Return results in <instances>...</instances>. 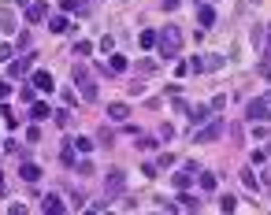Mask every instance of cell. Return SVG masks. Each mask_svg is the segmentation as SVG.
Listing matches in <instances>:
<instances>
[{
    "label": "cell",
    "instance_id": "6da1fadb",
    "mask_svg": "<svg viewBox=\"0 0 271 215\" xmlns=\"http://www.w3.org/2000/svg\"><path fill=\"white\" fill-rule=\"evenodd\" d=\"M156 45H160V56H164V60H175V56L182 52V30L171 23V26L160 34V41H156Z\"/></svg>",
    "mask_w": 271,
    "mask_h": 215
},
{
    "label": "cell",
    "instance_id": "7a4b0ae2",
    "mask_svg": "<svg viewBox=\"0 0 271 215\" xmlns=\"http://www.w3.org/2000/svg\"><path fill=\"white\" fill-rule=\"evenodd\" d=\"M267 115H271V100H267V97L249 100V108H245V119H249V123H267Z\"/></svg>",
    "mask_w": 271,
    "mask_h": 215
},
{
    "label": "cell",
    "instance_id": "3957f363",
    "mask_svg": "<svg viewBox=\"0 0 271 215\" xmlns=\"http://www.w3.org/2000/svg\"><path fill=\"white\" fill-rule=\"evenodd\" d=\"M74 86H78L82 100H97V86H93V78H89L82 67H74Z\"/></svg>",
    "mask_w": 271,
    "mask_h": 215
},
{
    "label": "cell",
    "instance_id": "277c9868",
    "mask_svg": "<svg viewBox=\"0 0 271 215\" xmlns=\"http://www.w3.org/2000/svg\"><path fill=\"white\" fill-rule=\"evenodd\" d=\"M223 130H227V123H223V119H212V123L204 126V130H197V141H216Z\"/></svg>",
    "mask_w": 271,
    "mask_h": 215
},
{
    "label": "cell",
    "instance_id": "5b68a950",
    "mask_svg": "<svg viewBox=\"0 0 271 215\" xmlns=\"http://www.w3.org/2000/svg\"><path fill=\"white\" fill-rule=\"evenodd\" d=\"M197 171H201V167H186V171H179V174H175V189H186V185H190L193 178H197Z\"/></svg>",
    "mask_w": 271,
    "mask_h": 215
},
{
    "label": "cell",
    "instance_id": "8992f818",
    "mask_svg": "<svg viewBox=\"0 0 271 215\" xmlns=\"http://www.w3.org/2000/svg\"><path fill=\"white\" fill-rule=\"evenodd\" d=\"M0 30H4V34H15V30H19V23H15V12H12V8H0Z\"/></svg>",
    "mask_w": 271,
    "mask_h": 215
},
{
    "label": "cell",
    "instance_id": "52a82bcc",
    "mask_svg": "<svg viewBox=\"0 0 271 215\" xmlns=\"http://www.w3.org/2000/svg\"><path fill=\"white\" fill-rule=\"evenodd\" d=\"M104 185H108V193H111V197H119V193H123V185H126V178H123V171H111Z\"/></svg>",
    "mask_w": 271,
    "mask_h": 215
},
{
    "label": "cell",
    "instance_id": "ba28073f",
    "mask_svg": "<svg viewBox=\"0 0 271 215\" xmlns=\"http://www.w3.org/2000/svg\"><path fill=\"white\" fill-rule=\"evenodd\" d=\"M197 23H201V30H208V26L216 23V12H212V4H197Z\"/></svg>",
    "mask_w": 271,
    "mask_h": 215
},
{
    "label": "cell",
    "instance_id": "9c48e42d",
    "mask_svg": "<svg viewBox=\"0 0 271 215\" xmlns=\"http://www.w3.org/2000/svg\"><path fill=\"white\" fill-rule=\"evenodd\" d=\"M41 211H49V215H60V211H63V200L56 197V193H49V197L41 200Z\"/></svg>",
    "mask_w": 271,
    "mask_h": 215
},
{
    "label": "cell",
    "instance_id": "30bf717a",
    "mask_svg": "<svg viewBox=\"0 0 271 215\" xmlns=\"http://www.w3.org/2000/svg\"><path fill=\"white\" fill-rule=\"evenodd\" d=\"M34 86L41 89V93H52L56 82H52V74H49V71H37V74H34Z\"/></svg>",
    "mask_w": 271,
    "mask_h": 215
},
{
    "label": "cell",
    "instance_id": "8fae6325",
    "mask_svg": "<svg viewBox=\"0 0 271 215\" xmlns=\"http://www.w3.org/2000/svg\"><path fill=\"white\" fill-rule=\"evenodd\" d=\"M30 63H34V56H23V60H15L12 67H8V74H12V78H19V74L30 71Z\"/></svg>",
    "mask_w": 271,
    "mask_h": 215
},
{
    "label": "cell",
    "instance_id": "7c38bea8",
    "mask_svg": "<svg viewBox=\"0 0 271 215\" xmlns=\"http://www.w3.org/2000/svg\"><path fill=\"white\" fill-rule=\"evenodd\" d=\"M19 174H23V182H37V178H41V167H37V163H23Z\"/></svg>",
    "mask_w": 271,
    "mask_h": 215
},
{
    "label": "cell",
    "instance_id": "4fadbf2b",
    "mask_svg": "<svg viewBox=\"0 0 271 215\" xmlns=\"http://www.w3.org/2000/svg\"><path fill=\"white\" fill-rule=\"evenodd\" d=\"M45 15H49V8H45V4H30V8H26V19H30V23H41Z\"/></svg>",
    "mask_w": 271,
    "mask_h": 215
},
{
    "label": "cell",
    "instance_id": "5bb4252c",
    "mask_svg": "<svg viewBox=\"0 0 271 215\" xmlns=\"http://www.w3.org/2000/svg\"><path fill=\"white\" fill-rule=\"evenodd\" d=\"M52 115V108L49 104H41V100H37V104L30 108V119H34V123H41V119H49Z\"/></svg>",
    "mask_w": 271,
    "mask_h": 215
},
{
    "label": "cell",
    "instance_id": "9a60e30c",
    "mask_svg": "<svg viewBox=\"0 0 271 215\" xmlns=\"http://www.w3.org/2000/svg\"><path fill=\"white\" fill-rule=\"evenodd\" d=\"M108 115L115 119V123H126V119H130V108H126V104H111V108H108Z\"/></svg>",
    "mask_w": 271,
    "mask_h": 215
},
{
    "label": "cell",
    "instance_id": "2e32d148",
    "mask_svg": "<svg viewBox=\"0 0 271 215\" xmlns=\"http://www.w3.org/2000/svg\"><path fill=\"white\" fill-rule=\"evenodd\" d=\"M49 26H52L56 34H67V30H71V19H67V15H52V23H49Z\"/></svg>",
    "mask_w": 271,
    "mask_h": 215
},
{
    "label": "cell",
    "instance_id": "e0dca14e",
    "mask_svg": "<svg viewBox=\"0 0 271 215\" xmlns=\"http://www.w3.org/2000/svg\"><path fill=\"white\" fill-rule=\"evenodd\" d=\"M179 208H186V211H197V208H201V200H197V197H190V193H179Z\"/></svg>",
    "mask_w": 271,
    "mask_h": 215
},
{
    "label": "cell",
    "instance_id": "ac0fdd59",
    "mask_svg": "<svg viewBox=\"0 0 271 215\" xmlns=\"http://www.w3.org/2000/svg\"><path fill=\"white\" fill-rule=\"evenodd\" d=\"M156 41H160V34H153V30H142V37H138V45H142V49H153Z\"/></svg>",
    "mask_w": 271,
    "mask_h": 215
},
{
    "label": "cell",
    "instance_id": "d6986e66",
    "mask_svg": "<svg viewBox=\"0 0 271 215\" xmlns=\"http://www.w3.org/2000/svg\"><path fill=\"white\" fill-rule=\"evenodd\" d=\"M197 182H201V189H216V174H208V171H197Z\"/></svg>",
    "mask_w": 271,
    "mask_h": 215
},
{
    "label": "cell",
    "instance_id": "ffe728a7",
    "mask_svg": "<svg viewBox=\"0 0 271 215\" xmlns=\"http://www.w3.org/2000/svg\"><path fill=\"white\" fill-rule=\"evenodd\" d=\"M108 71H111V74L126 71V60H123V56H111V60H108Z\"/></svg>",
    "mask_w": 271,
    "mask_h": 215
},
{
    "label": "cell",
    "instance_id": "44dd1931",
    "mask_svg": "<svg viewBox=\"0 0 271 215\" xmlns=\"http://www.w3.org/2000/svg\"><path fill=\"white\" fill-rule=\"evenodd\" d=\"M208 115H212V111H208V108H204V104L190 111V119H193V123H204V119H208Z\"/></svg>",
    "mask_w": 271,
    "mask_h": 215
},
{
    "label": "cell",
    "instance_id": "7402d4cb",
    "mask_svg": "<svg viewBox=\"0 0 271 215\" xmlns=\"http://www.w3.org/2000/svg\"><path fill=\"white\" fill-rule=\"evenodd\" d=\"M138 74H145V78H149V74H156V63L153 60H142V63H138Z\"/></svg>",
    "mask_w": 271,
    "mask_h": 215
},
{
    "label": "cell",
    "instance_id": "603a6c76",
    "mask_svg": "<svg viewBox=\"0 0 271 215\" xmlns=\"http://www.w3.org/2000/svg\"><path fill=\"white\" fill-rule=\"evenodd\" d=\"M241 182H245V189H256V185H260L253 171H241Z\"/></svg>",
    "mask_w": 271,
    "mask_h": 215
},
{
    "label": "cell",
    "instance_id": "cb8c5ba5",
    "mask_svg": "<svg viewBox=\"0 0 271 215\" xmlns=\"http://www.w3.org/2000/svg\"><path fill=\"white\" fill-rule=\"evenodd\" d=\"M74 148H78V152H89L93 141H89V137H74Z\"/></svg>",
    "mask_w": 271,
    "mask_h": 215
},
{
    "label": "cell",
    "instance_id": "d4e9b609",
    "mask_svg": "<svg viewBox=\"0 0 271 215\" xmlns=\"http://www.w3.org/2000/svg\"><path fill=\"white\" fill-rule=\"evenodd\" d=\"M60 160H63V163H67V167L74 163V141H71V148H63V152H60Z\"/></svg>",
    "mask_w": 271,
    "mask_h": 215
},
{
    "label": "cell",
    "instance_id": "484cf974",
    "mask_svg": "<svg viewBox=\"0 0 271 215\" xmlns=\"http://www.w3.org/2000/svg\"><path fill=\"white\" fill-rule=\"evenodd\" d=\"M56 123H60V126H71L74 119H71V111H56Z\"/></svg>",
    "mask_w": 271,
    "mask_h": 215
},
{
    "label": "cell",
    "instance_id": "4316f807",
    "mask_svg": "<svg viewBox=\"0 0 271 215\" xmlns=\"http://www.w3.org/2000/svg\"><path fill=\"white\" fill-rule=\"evenodd\" d=\"M0 111H4V123H8V126H19V119H15L12 108H0Z\"/></svg>",
    "mask_w": 271,
    "mask_h": 215
},
{
    "label": "cell",
    "instance_id": "83f0119b",
    "mask_svg": "<svg viewBox=\"0 0 271 215\" xmlns=\"http://www.w3.org/2000/svg\"><path fill=\"white\" fill-rule=\"evenodd\" d=\"M219 208H223V211H234V208H238V200H234V197H223V200H219Z\"/></svg>",
    "mask_w": 271,
    "mask_h": 215
},
{
    "label": "cell",
    "instance_id": "f1b7e54d",
    "mask_svg": "<svg viewBox=\"0 0 271 215\" xmlns=\"http://www.w3.org/2000/svg\"><path fill=\"white\" fill-rule=\"evenodd\" d=\"M74 52H78V56H89L93 45H89V41H78V45H74Z\"/></svg>",
    "mask_w": 271,
    "mask_h": 215
},
{
    "label": "cell",
    "instance_id": "f546056e",
    "mask_svg": "<svg viewBox=\"0 0 271 215\" xmlns=\"http://www.w3.org/2000/svg\"><path fill=\"white\" fill-rule=\"evenodd\" d=\"M138 145H142V148H156V137H145V134H138Z\"/></svg>",
    "mask_w": 271,
    "mask_h": 215
},
{
    "label": "cell",
    "instance_id": "4dcf8cb0",
    "mask_svg": "<svg viewBox=\"0 0 271 215\" xmlns=\"http://www.w3.org/2000/svg\"><path fill=\"white\" fill-rule=\"evenodd\" d=\"M190 71H204V56H193V60H190Z\"/></svg>",
    "mask_w": 271,
    "mask_h": 215
},
{
    "label": "cell",
    "instance_id": "1f68e13d",
    "mask_svg": "<svg viewBox=\"0 0 271 215\" xmlns=\"http://www.w3.org/2000/svg\"><path fill=\"white\" fill-rule=\"evenodd\" d=\"M142 174L145 178H156V163H142Z\"/></svg>",
    "mask_w": 271,
    "mask_h": 215
},
{
    "label": "cell",
    "instance_id": "d6a6232c",
    "mask_svg": "<svg viewBox=\"0 0 271 215\" xmlns=\"http://www.w3.org/2000/svg\"><path fill=\"white\" fill-rule=\"evenodd\" d=\"M63 8H67V12H86V8H82L78 0H63Z\"/></svg>",
    "mask_w": 271,
    "mask_h": 215
},
{
    "label": "cell",
    "instance_id": "836d02e7",
    "mask_svg": "<svg viewBox=\"0 0 271 215\" xmlns=\"http://www.w3.org/2000/svg\"><path fill=\"white\" fill-rule=\"evenodd\" d=\"M12 60V45H0V63H8Z\"/></svg>",
    "mask_w": 271,
    "mask_h": 215
},
{
    "label": "cell",
    "instance_id": "e575fe53",
    "mask_svg": "<svg viewBox=\"0 0 271 215\" xmlns=\"http://www.w3.org/2000/svg\"><path fill=\"white\" fill-rule=\"evenodd\" d=\"M12 97V86H8V82H0V100H8Z\"/></svg>",
    "mask_w": 271,
    "mask_h": 215
},
{
    "label": "cell",
    "instance_id": "d590c367",
    "mask_svg": "<svg viewBox=\"0 0 271 215\" xmlns=\"http://www.w3.org/2000/svg\"><path fill=\"white\" fill-rule=\"evenodd\" d=\"M160 4L167 8V12H175V8H179V4H182V0H160Z\"/></svg>",
    "mask_w": 271,
    "mask_h": 215
},
{
    "label": "cell",
    "instance_id": "8d00e7d4",
    "mask_svg": "<svg viewBox=\"0 0 271 215\" xmlns=\"http://www.w3.org/2000/svg\"><path fill=\"white\" fill-rule=\"evenodd\" d=\"M0 197H4V171H0Z\"/></svg>",
    "mask_w": 271,
    "mask_h": 215
},
{
    "label": "cell",
    "instance_id": "74e56055",
    "mask_svg": "<svg viewBox=\"0 0 271 215\" xmlns=\"http://www.w3.org/2000/svg\"><path fill=\"white\" fill-rule=\"evenodd\" d=\"M0 148H4V145H0Z\"/></svg>",
    "mask_w": 271,
    "mask_h": 215
}]
</instances>
